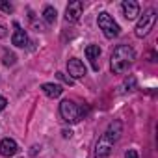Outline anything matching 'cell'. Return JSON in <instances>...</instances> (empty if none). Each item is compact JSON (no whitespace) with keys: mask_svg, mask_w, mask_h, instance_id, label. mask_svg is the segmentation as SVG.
<instances>
[{"mask_svg":"<svg viewBox=\"0 0 158 158\" xmlns=\"http://www.w3.org/2000/svg\"><path fill=\"white\" fill-rule=\"evenodd\" d=\"M123 134V123L121 121H112L108 125V128L104 130V134L99 138L97 145H95V158H108L114 145L117 143V139Z\"/></svg>","mask_w":158,"mask_h":158,"instance_id":"cell-1","label":"cell"},{"mask_svg":"<svg viewBox=\"0 0 158 158\" xmlns=\"http://www.w3.org/2000/svg\"><path fill=\"white\" fill-rule=\"evenodd\" d=\"M134 60H136L134 48L128 45H119V47H115V50L112 54V71L115 74H121L132 65Z\"/></svg>","mask_w":158,"mask_h":158,"instance_id":"cell-2","label":"cell"},{"mask_svg":"<svg viewBox=\"0 0 158 158\" xmlns=\"http://www.w3.org/2000/svg\"><path fill=\"white\" fill-rule=\"evenodd\" d=\"M84 108L82 106H78L76 102H73V101H63L61 104H60V114H61V117H63V121H67V123H71V125H74V123H78L82 119V115H84Z\"/></svg>","mask_w":158,"mask_h":158,"instance_id":"cell-3","label":"cell"},{"mask_svg":"<svg viewBox=\"0 0 158 158\" xmlns=\"http://www.w3.org/2000/svg\"><path fill=\"white\" fill-rule=\"evenodd\" d=\"M97 23H99V28L104 32V35H106L108 39H114V37H117V35H119V32H121L119 24H117V23L114 21V17H112V15H108L106 11L99 13V17H97Z\"/></svg>","mask_w":158,"mask_h":158,"instance_id":"cell-4","label":"cell"},{"mask_svg":"<svg viewBox=\"0 0 158 158\" xmlns=\"http://www.w3.org/2000/svg\"><path fill=\"white\" fill-rule=\"evenodd\" d=\"M154 24H156V11L154 10H147L145 13H143V17L138 21V24H136V35L138 37H145L152 28H154Z\"/></svg>","mask_w":158,"mask_h":158,"instance_id":"cell-5","label":"cell"},{"mask_svg":"<svg viewBox=\"0 0 158 158\" xmlns=\"http://www.w3.org/2000/svg\"><path fill=\"white\" fill-rule=\"evenodd\" d=\"M67 69H69V74H71L73 78H84V76L88 74L86 65L78 60V58H71V60L67 61Z\"/></svg>","mask_w":158,"mask_h":158,"instance_id":"cell-6","label":"cell"},{"mask_svg":"<svg viewBox=\"0 0 158 158\" xmlns=\"http://www.w3.org/2000/svg\"><path fill=\"white\" fill-rule=\"evenodd\" d=\"M82 11H84V4L80 2V0H74V2H71L67 6V10H65V19L69 23H76L78 19H80Z\"/></svg>","mask_w":158,"mask_h":158,"instance_id":"cell-7","label":"cell"},{"mask_svg":"<svg viewBox=\"0 0 158 158\" xmlns=\"http://www.w3.org/2000/svg\"><path fill=\"white\" fill-rule=\"evenodd\" d=\"M11 43L15 45V47H21V48H24V47H28V35H26V32L15 23V32H13V35H11Z\"/></svg>","mask_w":158,"mask_h":158,"instance_id":"cell-8","label":"cell"},{"mask_svg":"<svg viewBox=\"0 0 158 158\" xmlns=\"http://www.w3.org/2000/svg\"><path fill=\"white\" fill-rule=\"evenodd\" d=\"M86 56L91 63V69L93 71H99V56H101V48L99 45H88L86 47Z\"/></svg>","mask_w":158,"mask_h":158,"instance_id":"cell-9","label":"cell"},{"mask_svg":"<svg viewBox=\"0 0 158 158\" xmlns=\"http://www.w3.org/2000/svg\"><path fill=\"white\" fill-rule=\"evenodd\" d=\"M123 13H125V17L128 21L136 19L139 15V4L134 2V0H125V2H123Z\"/></svg>","mask_w":158,"mask_h":158,"instance_id":"cell-10","label":"cell"},{"mask_svg":"<svg viewBox=\"0 0 158 158\" xmlns=\"http://www.w3.org/2000/svg\"><path fill=\"white\" fill-rule=\"evenodd\" d=\"M17 151H19V147H17L15 139L6 138L0 141V154L2 156H13V154H17Z\"/></svg>","mask_w":158,"mask_h":158,"instance_id":"cell-11","label":"cell"},{"mask_svg":"<svg viewBox=\"0 0 158 158\" xmlns=\"http://www.w3.org/2000/svg\"><path fill=\"white\" fill-rule=\"evenodd\" d=\"M41 89H43V93H45L47 97H50V99H58V97L63 93L61 86H58V84H43Z\"/></svg>","mask_w":158,"mask_h":158,"instance_id":"cell-12","label":"cell"},{"mask_svg":"<svg viewBox=\"0 0 158 158\" xmlns=\"http://www.w3.org/2000/svg\"><path fill=\"white\" fill-rule=\"evenodd\" d=\"M56 10L52 8V6H47L45 10H43V19L48 23V24H52V23H56Z\"/></svg>","mask_w":158,"mask_h":158,"instance_id":"cell-13","label":"cell"},{"mask_svg":"<svg viewBox=\"0 0 158 158\" xmlns=\"http://www.w3.org/2000/svg\"><path fill=\"white\" fill-rule=\"evenodd\" d=\"M15 60H17L15 54H11V52H4V60H2L4 65H8V67H10V65H15Z\"/></svg>","mask_w":158,"mask_h":158,"instance_id":"cell-14","label":"cell"},{"mask_svg":"<svg viewBox=\"0 0 158 158\" xmlns=\"http://www.w3.org/2000/svg\"><path fill=\"white\" fill-rule=\"evenodd\" d=\"M125 89L130 91V89H136V76H128L125 80Z\"/></svg>","mask_w":158,"mask_h":158,"instance_id":"cell-15","label":"cell"},{"mask_svg":"<svg viewBox=\"0 0 158 158\" xmlns=\"http://www.w3.org/2000/svg\"><path fill=\"white\" fill-rule=\"evenodd\" d=\"M56 78H60V80H61L63 84H67V86H73V84H74V82H73V78L67 76V74H63V73H56Z\"/></svg>","mask_w":158,"mask_h":158,"instance_id":"cell-16","label":"cell"},{"mask_svg":"<svg viewBox=\"0 0 158 158\" xmlns=\"http://www.w3.org/2000/svg\"><path fill=\"white\" fill-rule=\"evenodd\" d=\"M0 10L4 13H13V6L10 2H4V0H0Z\"/></svg>","mask_w":158,"mask_h":158,"instance_id":"cell-17","label":"cell"},{"mask_svg":"<svg viewBox=\"0 0 158 158\" xmlns=\"http://www.w3.org/2000/svg\"><path fill=\"white\" fill-rule=\"evenodd\" d=\"M125 158H138V152H136L134 149H128V151L125 152Z\"/></svg>","mask_w":158,"mask_h":158,"instance_id":"cell-18","label":"cell"},{"mask_svg":"<svg viewBox=\"0 0 158 158\" xmlns=\"http://www.w3.org/2000/svg\"><path fill=\"white\" fill-rule=\"evenodd\" d=\"M6 104H8V101H6V99H4L2 95H0V112H2V110L6 108Z\"/></svg>","mask_w":158,"mask_h":158,"instance_id":"cell-19","label":"cell"},{"mask_svg":"<svg viewBox=\"0 0 158 158\" xmlns=\"http://www.w3.org/2000/svg\"><path fill=\"white\" fill-rule=\"evenodd\" d=\"M4 35H6V28H4V26H2V24H0V39H2V37H4Z\"/></svg>","mask_w":158,"mask_h":158,"instance_id":"cell-20","label":"cell"},{"mask_svg":"<svg viewBox=\"0 0 158 158\" xmlns=\"http://www.w3.org/2000/svg\"><path fill=\"white\" fill-rule=\"evenodd\" d=\"M61 134H63V138H71V136H73V132H71V130H63Z\"/></svg>","mask_w":158,"mask_h":158,"instance_id":"cell-21","label":"cell"}]
</instances>
